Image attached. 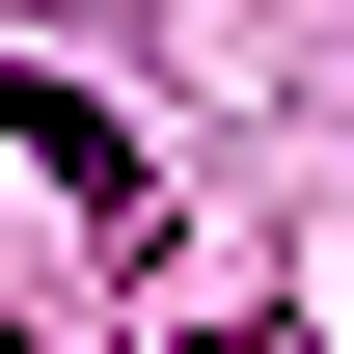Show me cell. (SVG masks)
Here are the masks:
<instances>
[{
	"instance_id": "obj_1",
	"label": "cell",
	"mask_w": 354,
	"mask_h": 354,
	"mask_svg": "<svg viewBox=\"0 0 354 354\" xmlns=\"http://www.w3.org/2000/svg\"><path fill=\"white\" fill-rule=\"evenodd\" d=\"M0 136H28V164H55V191H82V218H136V136H109L82 82H28V109H0Z\"/></svg>"
}]
</instances>
